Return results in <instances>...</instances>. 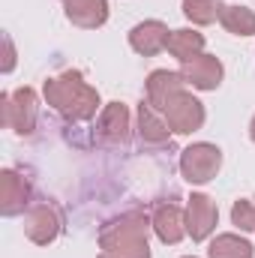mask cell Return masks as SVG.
<instances>
[{
    "label": "cell",
    "instance_id": "obj_1",
    "mask_svg": "<svg viewBox=\"0 0 255 258\" xmlns=\"http://www.w3.org/2000/svg\"><path fill=\"white\" fill-rule=\"evenodd\" d=\"M42 96L69 123H87L96 117V111H102L99 90L93 84H87L84 72H78V69H66L60 75L48 78L42 87Z\"/></svg>",
    "mask_w": 255,
    "mask_h": 258
},
{
    "label": "cell",
    "instance_id": "obj_2",
    "mask_svg": "<svg viewBox=\"0 0 255 258\" xmlns=\"http://www.w3.org/2000/svg\"><path fill=\"white\" fill-rule=\"evenodd\" d=\"M150 216L141 210H129L114 219H108L99 228V249H135V246H147L150 237Z\"/></svg>",
    "mask_w": 255,
    "mask_h": 258
},
{
    "label": "cell",
    "instance_id": "obj_3",
    "mask_svg": "<svg viewBox=\"0 0 255 258\" xmlns=\"http://www.w3.org/2000/svg\"><path fill=\"white\" fill-rule=\"evenodd\" d=\"M0 120L15 135H33L39 123V99L33 87H18L0 96Z\"/></svg>",
    "mask_w": 255,
    "mask_h": 258
},
{
    "label": "cell",
    "instance_id": "obj_4",
    "mask_svg": "<svg viewBox=\"0 0 255 258\" xmlns=\"http://www.w3.org/2000/svg\"><path fill=\"white\" fill-rule=\"evenodd\" d=\"M222 168V150L210 141H195L180 150V174L192 186L210 183Z\"/></svg>",
    "mask_w": 255,
    "mask_h": 258
},
{
    "label": "cell",
    "instance_id": "obj_5",
    "mask_svg": "<svg viewBox=\"0 0 255 258\" xmlns=\"http://www.w3.org/2000/svg\"><path fill=\"white\" fill-rule=\"evenodd\" d=\"M60 231H63V213H60V207L54 201L39 198V201H33L27 207V213H24L27 240H33L36 246H48V243H54L60 237Z\"/></svg>",
    "mask_w": 255,
    "mask_h": 258
},
{
    "label": "cell",
    "instance_id": "obj_6",
    "mask_svg": "<svg viewBox=\"0 0 255 258\" xmlns=\"http://www.w3.org/2000/svg\"><path fill=\"white\" fill-rule=\"evenodd\" d=\"M162 114H165V120H168V126H171L174 135H192L207 120L204 102L198 96H192L189 90H180L177 96H171L168 105L162 108Z\"/></svg>",
    "mask_w": 255,
    "mask_h": 258
},
{
    "label": "cell",
    "instance_id": "obj_7",
    "mask_svg": "<svg viewBox=\"0 0 255 258\" xmlns=\"http://www.w3.org/2000/svg\"><path fill=\"white\" fill-rule=\"evenodd\" d=\"M129 132H132V120H129V108L123 102H108L102 105L96 126H93V138L102 147H126Z\"/></svg>",
    "mask_w": 255,
    "mask_h": 258
},
{
    "label": "cell",
    "instance_id": "obj_8",
    "mask_svg": "<svg viewBox=\"0 0 255 258\" xmlns=\"http://www.w3.org/2000/svg\"><path fill=\"white\" fill-rule=\"evenodd\" d=\"M33 183L15 171V168H3L0 171V213L3 216H21L27 213V207L33 204Z\"/></svg>",
    "mask_w": 255,
    "mask_h": 258
},
{
    "label": "cell",
    "instance_id": "obj_9",
    "mask_svg": "<svg viewBox=\"0 0 255 258\" xmlns=\"http://www.w3.org/2000/svg\"><path fill=\"white\" fill-rule=\"evenodd\" d=\"M219 222V207L210 195L192 192L186 198V234L192 237V243H204Z\"/></svg>",
    "mask_w": 255,
    "mask_h": 258
},
{
    "label": "cell",
    "instance_id": "obj_10",
    "mask_svg": "<svg viewBox=\"0 0 255 258\" xmlns=\"http://www.w3.org/2000/svg\"><path fill=\"white\" fill-rule=\"evenodd\" d=\"M135 132H138V141L141 147H153V150H162V147H171V126L165 120V114L159 108H153L147 99L138 102V111H135Z\"/></svg>",
    "mask_w": 255,
    "mask_h": 258
},
{
    "label": "cell",
    "instance_id": "obj_11",
    "mask_svg": "<svg viewBox=\"0 0 255 258\" xmlns=\"http://www.w3.org/2000/svg\"><path fill=\"white\" fill-rule=\"evenodd\" d=\"M150 225L165 246H177L186 237V210L177 201H159L150 213Z\"/></svg>",
    "mask_w": 255,
    "mask_h": 258
},
{
    "label": "cell",
    "instance_id": "obj_12",
    "mask_svg": "<svg viewBox=\"0 0 255 258\" xmlns=\"http://www.w3.org/2000/svg\"><path fill=\"white\" fill-rule=\"evenodd\" d=\"M168 24L159 21V18H147V21H138L132 30H129V48L141 57H156L159 51L168 48Z\"/></svg>",
    "mask_w": 255,
    "mask_h": 258
},
{
    "label": "cell",
    "instance_id": "obj_13",
    "mask_svg": "<svg viewBox=\"0 0 255 258\" xmlns=\"http://www.w3.org/2000/svg\"><path fill=\"white\" fill-rule=\"evenodd\" d=\"M180 75L192 90H216L225 78V66L213 54H198L186 63H180Z\"/></svg>",
    "mask_w": 255,
    "mask_h": 258
},
{
    "label": "cell",
    "instance_id": "obj_14",
    "mask_svg": "<svg viewBox=\"0 0 255 258\" xmlns=\"http://www.w3.org/2000/svg\"><path fill=\"white\" fill-rule=\"evenodd\" d=\"M66 21L81 30H99L108 21V0H60Z\"/></svg>",
    "mask_w": 255,
    "mask_h": 258
},
{
    "label": "cell",
    "instance_id": "obj_15",
    "mask_svg": "<svg viewBox=\"0 0 255 258\" xmlns=\"http://www.w3.org/2000/svg\"><path fill=\"white\" fill-rule=\"evenodd\" d=\"M144 84H147V102L153 108H159V111L168 105L171 96H177L180 90H186L183 75L180 72H171V69H153Z\"/></svg>",
    "mask_w": 255,
    "mask_h": 258
},
{
    "label": "cell",
    "instance_id": "obj_16",
    "mask_svg": "<svg viewBox=\"0 0 255 258\" xmlns=\"http://www.w3.org/2000/svg\"><path fill=\"white\" fill-rule=\"evenodd\" d=\"M171 57H177L180 63H186L192 57L204 54V33L192 30V27H180V30H171L168 36V48H165Z\"/></svg>",
    "mask_w": 255,
    "mask_h": 258
},
{
    "label": "cell",
    "instance_id": "obj_17",
    "mask_svg": "<svg viewBox=\"0 0 255 258\" xmlns=\"http://www.w3.org/2000/svg\"><path fill=\"white\" fill-rule=\"evenodd\" d=\"M207 258H255V249L249 240H243L240 234H216L207 246Z\"/></svg>",
    "mask_w": 255,
    "mask_h": 258
},
{
    "label": "cell",
    "instance_id": "obj_18",
    "mask_svg": "<svg viewBox=\"0 0 255 258\" xmlns=\"http://www.w3.org/2000/svg\"><path fill=\"white\" fill-rule=\"evenodd\" d=\"M219 24L231 36H255V12L249 6H240V3L225 6L222 15H219Z\"/></svg>",
    "mask_w": 255,
    "mask_h": 258
},
{
    "label": "cell",
    "instance_id": "obj_19",
    "mask_svg": "<svg viewBox=\"0 0 255 258\" xmlns=\"http://www.w3.org/2000/svg\"><path fill=\"white\" fill-rule=\"evenodd\" d=\"M222 9H225L222 0H183V15L195 27H207V24L219 21Z\"/></svg>",
    "mask_w": 255,
    "mask_h": 258
},
{
    "label": "cell",
    "instance_id": "obj_20",
    "mask_svg": "<svg viewBox=\"0 0 255 258\" xmlns=\"http://www.w3.org/2000/svg\"><path fill=\"white\" fill-rule=\"evenodd\" d=\"M231 225L240 231H255V198H237L231 204Z\"/></svg>",
    "mask_w": 255,
    "mask_h": 258
},
{
    "label": "cell",
    "instance_id": "obj_21",
    "mask_svg": "<svg viewBox=\"0 0 255 258\" xmlns=\"http://www.w3.org/2000/svg\"><path fill=\"white\" fill-rule=\"evenodd\" d=\"M96 258H150V243L135 249H99Z\"/></svg>",
    "mask_w": 255,
    "mask_h": 258
},
{
    "label": "cell",
    "instance_id": "obj_22",
    "mask_svg": "<svg viewBox=\"0 0 255 258\" xmlns=\"http://www.w3.org/2000/svg\"><path fill=\"white\" fill-rule=\"evenodd\" d=\"M3 45H6V60H3V72H12V69H15V48H12V39H9V33H3Z\"/></svg>",
    "mask_w": 255,
    "mask_h": 258
},
{
    "label": "cell",
    "instance_id": "obj_23",
    "mask_svg": "<svg viewBox=\"0 0 255 258\" xmlns=\"http://www.w3.org/2000/svg\"><path fill=\"white\" fill-rule=\"evenodd\" d=\"M249 138H252V144H255V114H252V120H249Z\"/></svg>",
    "mask_w": 255,
    "mask_h": 258
},
{
    "label": "cell",
    "instance_id": "obj_24",
    "mask_svg": "<svg viewBox=\"0 0 255 258\" xmlns=\"http://www.w3.org/2000/svg\"><path fill=\"white\" fill-rule=\"evenodd\" d=\"M183 258H195V255H183Z\"/></svg>",
    "mask_w": 255,
    "mask_h": 258
}]
</instances>
